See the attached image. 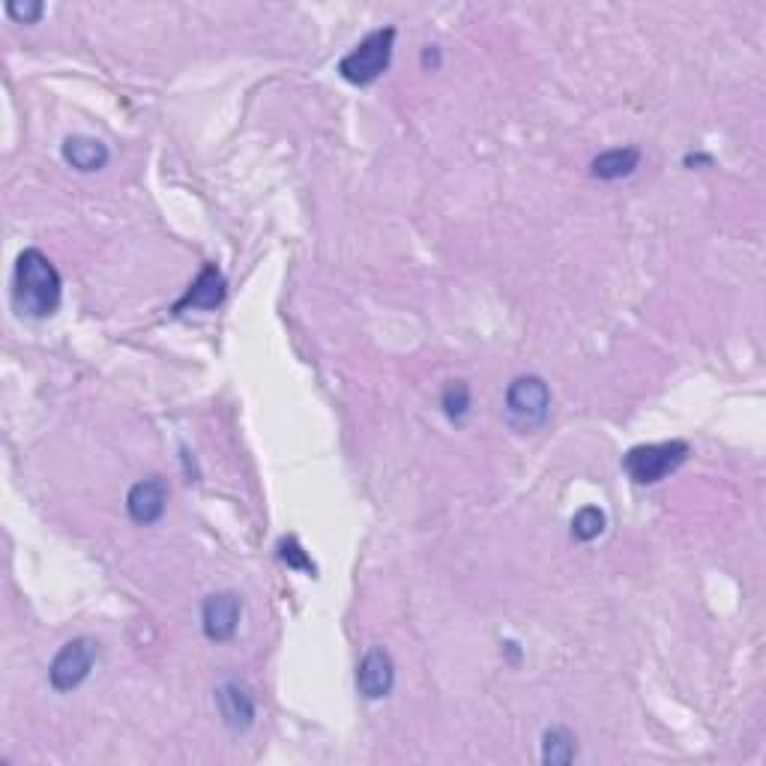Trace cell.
<instances>
[{
    "instance_id": "1",
    "label": "cell",
    "mask_w": 766,
    "mask_h": 766,
    "mask_svg": "<svg viewBox=\"0 0 766 766\" xmlns=\"http://www.w3.org/2000/svg\"><path fill=\"white\" fill-rule=\"evenodd\" d=\"M63 282L58 267L39 249H24L12 273V302L27 318H48L58 312Z\"/></svg>"
},
{
    "instance_id": "2",
    "label": "cell",
    "mask_w": 766,
    "mask_h": 766,
    "mask_svg": "<svg viewBox=\"0 0 766 766\" xmlns=\"http://www.w3.org/2000/svg\"><path fill=\"white\" fill-rule=\"evenodd\" d=\"M503 414L510 419L512 429L534 431L546 426L551 414V390L542 378L536 374H522L506 386L503 395Z\"/></svg>"
},
{
    "instance_id": "3",
    "label": "cell",
    "mask_w": 766,
    "mask_h": 766,
    "mask_svg": "<svg viewBox=\"0 0 766 766\" xmlns=\"http://www.w3.org/2000/svg\"><path fill=\"white\" fill-rule=\"evenodd\" d=\"M393 43L395 27L372 31L360 46L350 48L348 55L342 58V63H338L342 79L350 84H360V87L378 82L383 72H386V67H390V60H393Z\"/></svg>"
},
{
    "instance_id": "4",
    "label": "cell",
    "mask_w": 766,
    "mask_h": 766,
    "mask_svg": "<svg viewBox=\"0 0 766 766\" xmlns=\"http://www.w3.org/2000/svg\"><path fill=\"white\" fill-rule=\"evenodd\" d=\"M685 458H689V443L683 441L644 443V446L629 450L626 458H623V467H626V474L638 486H656V482H662L668 474H673L677 467L683 465Z\"/></svg>"
},
{
    "instance_id": "5",
    "label": "cell",
    "mask_w": 766,
    "mask_h": 766,
    "mask_svg": "<svg viewBox=\"0 0 766 766\" xmlns=\"http://www.w3.org/2000/svg\"><path fill=\"white\" fill-rule=\"evenodd\" d=\"M96 662V641L75 638L70 644H63L60 653L51 659L48 668V683L55 692H72L91 677Z\"/></svg>"
},
{
    "instance_id": "6",
    "label": "cell",
    "mask_w": 766,
    "mask_h": 766,
    "mask_svg": "<svg viewBox=\"0 0 766 766\" xmlns=\"http://www.w3.org/2000/svg\"><path fill=\"white\" fill-rule=\"evenodd\" d=\"M240 596L237 593H213L204 599V608H201V626H204V635L216 644H225L237 635V626H240Z\"/></svg>"
},
{
    "instance_id": "7",
    "label": "cell",
    "mask_w": 766,
    "mask_h": 766,
    "mask_svg": "<svg viewBox=\"0 0 766 766\" xmlns=\"http://www.w3.org/2000/svg\"><path fill=\"white\" fill-rule=\"evenodd\" d=\"M395 685V665L393 656L383 650V647H374L360 659L357 665V689L366 701H381L393 692Z\"/></svg>"
},
{
    "instance_id": "8",
    "label": "cell",
    "mask_w": 766,
    "mask_h": 766,
    "mask_svg": "<svg viewBox=\"0 0 766 766\" xmlns=\"http://www.w3.org/2000/svg\"><path fill=\"white\" fill-rule=\"evenodd\" d=\"M165 506H168V488L159 477L141 479L135 486L129 488L127 494V510L129 518L141 527H151L165 515Z\"/></svg>"
},
{
    "instance_id": "9",
    "label": "cell",
    "mask_w": 766,
    "mask_h": 766,
    "mask_svg": "<svg viewBox=\"0 0 766 766\" xmlns=\"http://www.w3.org/2000/svg\"><path fill=\"white\" fill-rule=\"evenodd\" d=\"M216 704H219L222 721L228 725V731L246 733L255 725V701L246 692L243 685L225 683L216 692Z\"/></svg>"
},
{
    "instance_id": "10",
    "label": "cell",
    "mask_w": 766,
    "mask_h": 766,
    "mask_svg": "<svg viewBox=\"0 0 766 766\" xmlns=\"http://www.w3.org/2000/svg\"><path fill=\"white\" fill-rule=\"evenodd\" d=\"M228 294V282L222 276V270L216 264H207V267L198 273V279L189 285L187 297L177 302L175 312H187V309H216Z\"/></svg>"
},
{
    "instance_id": "11",
    "label": "cell",
    "mask_w": 766,
    "mask_h": 766,
    "mask_svg": "<svg viewBox=\"0 0 766 766\" xmlns=\"http://www.w3.org/2000/svg\"><path fill=\"white\" fill-rule=\"evenodd\" d=\"M63 159L75 171L94 175V171H103L108 165V147L99 139H91V135H72V139L63 141Z\"/></svg>"
},
{
    "instance_id": "12",
    "label": "cell",
    "mask_w": 766,
    "mask_h": 766,
    "mask_svg": "<svg viewBox=\"0 0 766 766\" xmlns=\"http://www.w3.org/2000/svg\"><path fill=\"white\" fill-rule=\"evenodd\" d=\"M638 147H614V151H605L593 159L590 175L599 177V180H620V177L632 175L638 168Z\"/></svg>"
},
{
    "instance_id": "13",
    "label": "cell",
    "mask_w": 766,
    "mask_h": 766,
    "mask_svg": "<svg viewBox=\"0 0 766 766\" xmlns=\"http://www.w3.org/2000/svg\"><path fill=\"white\" fill-rule=\"evenodd\" d=\"M578 757V740L566 728H548L542 733V761L551 766H566Z\"/></svg>"
},
{
    "instance_id": "14",
    "label": "cell",
    "mask_w": 766,
    "mask_h": 766,
    "mask_svg": "<svg viewBox=\"0 0 766 766\" xmlns=\"http://www.w3.org/2000/svg\"><path fill=\"white\" fill-rule=\"evenodd\" d=\"M605 534V512L599 506H584L572 518V539L578 542H593Z\"/></svg>"
},
{
    "instance_id": "15",
    "label": "cell",
    "mask_w": 766,
    "mask_h": 766,
    "mask_svg": "<svg viewBox=\"0 0 766 766\" xmlns=\"http://www.w3.org/2000/svg\"><path fill=\"white\" fill-rule=\"evenodd\" d=\"M441 402L446 417L453 419V422H462L470 414V386L465 381H450L446 390H443Z\"/></svg>"
},
{
    "instance_id": "16",
    "label": "cell",
    "mask_w": 766,
    "mask_h": 766,
    "mask_svg": "<svg viewBox=\"0 0 766 766\" xmlns=\"http://www.w3.org/2000/svg\"><path fill=\"white\" fill-rule=\"evenodd\" d=\"M279 558L288 563L290 570H300V572H309V575H314V563L309 560V554L302 551V546L294 539V536H288V539H282L279 542Z\"/></svg>"
},
{
    "instance_id": "17",
    "label": "cell",
    "mask_w": 766,
    "mask_h": 766,
    "mask_svg": "<svg viewBox=\"0 0 766 766\" xmlns=\"http://www.w3.org/2000/svg\"><path fill=\"white\" fill-rule=\"evenodd\" d=\"M7 12H10L15 22L22 24H36L39 19H43V3L39 0H10L7 3Z\"/></svg>"
}]
</instances>
